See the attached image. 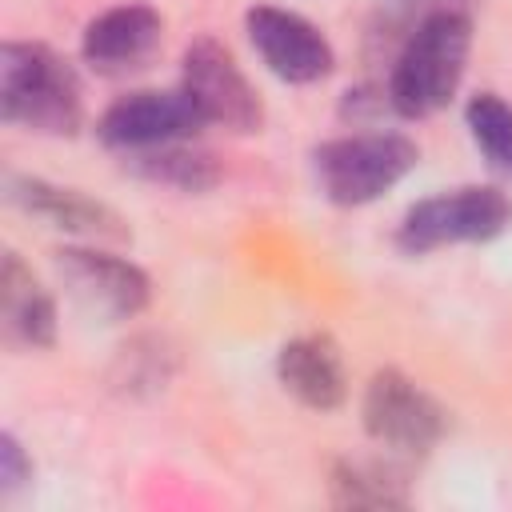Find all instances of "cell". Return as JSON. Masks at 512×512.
<instances>
[{
  "label": "cell",
  "instance_id": "cell-13",
  "mask_svg": "<svg viewBox=\"0 0 512 512\" xmlns=\"http://www.w3.org/2000/svg\"><path fill=\"white\" fill-rule=\"evenodd\" d=\"M0 320L8 344L48 348L56 340V304L16 252H4L0 264Z\"/></svg>",
  "mask_w": 512,
  "mask_h": 512
},
{
  "label": "cell",
  "instance_id": "cell-6",
  "mask_svg": "<svg viewBox=\"0 0 512 512\" xmlns=\"http://www.w3.org/2000/svg\"><path fill=\"white\" fill-rule=\"evenodd\" d=\"M180 88L196 100V108L204 112L208 124H224L232 132H256L264 120L256 88L248 84V76L232 60V52L224 44H216L212 36H200L196 44H188Z\"/></svg>",
  "mask_w": 512,
  "mask_h": 512
},
{
  "label": "cell",
  "instance_id": "cell-15",
  "mask_svg": "<svg viewBox=\"0 0 512 512\" xmlns=\"http://www.w3.org/2000/svg\"><path fill=\"white\" fill-rule=\"evenodd\" d=\"M404 480H396L388 468L380 464H336L332 468V500L340 508H392L404 504Z\"/></svg>",
  "mask_w": 512,
  "mask_h": 512
},
{
  "label": "cell",
  "instance_id": "cell-8",
  "mask_svg": "<svg viewBox=\"0 0 512 512\" xmlns=\"http://www.w3.org/2000/svg\"><path fill=\"white\" fill-rule=\"evenodd\" d=\"M56 272L68 284V292L96 316L104 320H128L148 308L152 284L148 276L112 252L100 248H60L56 252Z\"/></svg>",
  "mask_w": 512,
  "mask_h": 512
},
{
  "label": "cell",
  "instance_id": "cell-1",
  "mask_svg": "<svg viewBox=\"0 0 512 512\" xmlns=\"http://www.w3.org/2000/svg\"><path fill=\"white\" fill-rule=\"evenodd\" d=\"M468 48H472L468 12H440L420 20L392 64L388 104L412 120L440 112L464 80Z\"/></svg>",
  "mask_w": 512,
  "mask_h": 512
},
{
  "label": "cell",
  "instance_id": "cell-11",
  "mask_svg": "<svg viewBox=\"0 0 512 512\" xmlns=\"http://www.w3.org/2000/svg\"><path fill=\"white\" fill-rule=\"evenodd\" d=\"M164 20L156 8L148 4H116L108 12H100L88 28H84V60L96 72H128L140 68L152 48L160 44Z\"/></svg>",
  "mask_w": 512,
  "mask_h": 512
},
{
  "label": "cell",
  "instance_id": "cell-12",
  "mask_svg": "<svg viewBox=\"0 0 512 512\" xmlns=\"http://www.w3.org/2000/svg\"><path fill=\"white\" fill-rule=\"evenodd\" d=\"M276 376L280 384L316 412H332L344 404L348 396V376H344V360L340 348L332 344V336L312 332V336H296L280 348L276 360Z\"/></svg>",
  "mask_w": 512,
  "mask_h": 512
},
{
  "label": "cell",
  "instance_id": "cell-9",
  "mask_svg": "<svg viewBox=\"0 0 512 512\" xmlns=\"http://www.w3.org/2000/svg\"><path fill=\"white\" fill-rule=\"evenodd\" d=\"M244 28L272 76L288 84H312L332 72V44L304 16L284 8H252L244 16Z\"/></svg>",
  "mask_w": 512,
  "mask_h": 512
},
{
  "label": "cell",
  "instance_id": "cell-5",
  "mask_svg": "<svg viewBox=\"0 0 512 512\" xmlns=\"http://www.w3.org/2000/svg\"><path fill=\"white\" fill-rule=\"evenodd\" d=\"M364 428L376 444L396 456H428L444 436V408L404 372L384 368L364 392Z\"/></svg>",
  "mask_w": 512,
  "mask_h": 512
},
{
  "label": "cell",
  "instance_id": "cell-3",
  "mask_svg": "<svg viewBox=\"0 0 512 512\" xmlns=\"http://www.w3.org/2000/svg\"><path fill=\"white\" fill-rule=\"evenodd\" d=\"M420 160V148L400 132H356L316 148V176L332 204L356 208L400 184Z\"/></svg>",
  "mask_w": 512,
  "mask_h": 512
},
{
  "label": "cell",
  "instance_id": "cell-10",
  "mask_svg": "<svg viewBox=\"0 0 512 512\" xmlns=\"http://www.w3.org/2000/svg\"><path fill=\"white\" fill-rule=\"evenodd\" d=\"M8 200L28 216L48 220L60 232L88 240H128V224L108 204L84 196L80 188H60L40 176H8Z\"/></svg>",
  "mask_w": 512,
  "mask_h": 512
},
{
  "label": "cell",
  "instance_id": "cell-14",
  "mask_svg": "<svg viewBox=\"0 0 512 512\" xmlns=\"http://www.w3.org/2000/svg\"><path fill=\"white\" fill-rule=\"evenodd\" d=\"M132 156V168L156 184H168V188H180V192H204L220 180V168L208 152H192L184 144H160V148H148V152H128Z\"/></svg>",
  "mask_w": 512,
  "mask_h": 512
},
{
  "label": "cell",
  "instance_id": "cell-18",
  "mask_svg": "<svg viewBox=\"0 0 512 512\" xmlns=\"http://www.w3.org/2000/svg\"><path fill=\"white\" fill-rule=\"evenodd\" d=\"M396 16H408V20H428V16H440V12H468L476 0H384Z\"/></svg>",
  "mask_w": 512,
  "mask_h": 512
},
{
  "label": "cell",
  "instance_id": "cell-7",
  "mask_svg": "<svg viewBox=\"0 0 512 512\" xmlns=\"http://www.w3.org/2000/svg\"><path fill=\"white\" fill-rule=\"evenodd\" d=\"M204 112L196 100L176 88V92H132L120 96L104 116H100V140L120 152H148L160 144H180L204 128Z\"/></svg>",
  "mask_w": 512,
  "mask_h": 512
},
{
  "label": "cell",
  "instance_id": "cell-16",
  "mask_svg": "<svg viewBox=\"0 0 512 512\" xmlns=\"http://www.w3.org/2000/svg\"><path fill=\"white\" fill-rule=\"evenodd\" d=\"M468 132L476 140V148L488 156V164L496 172H508L512 176V108L492 96V92H480L468 100Z\"/></svg>",
  "mask_w": 512,
  "mask_h": 512
},
{
  "label": "cell",
  "instance_id": "cell-4",
  "mask_svg": "<svg viewBox=\"0 0 512 512\" xmlns=\"http://www.w3.org/2000/svg\"><path fill=\"white\" fill-rule=\"evenodd\" d=\"M512 224V200L492 184H468L412 204L400 220L396 244L408 256H424L448 244L492 240Z\"/></svg>",
  "mask_w": 512,
  "mask_h": 512
},
{
  "label": "cell",
  "instance_id": "cell-2",
  "mask_svg": "<svg viewBox=\"0 0 512 512\" xmlns=\"http://www.w3.org/2000/svg\"><path fill=\"white\" fill-rule=\"evenodd\" d=\"M0 116L28 132L72 136L80 128V84L72 68L44 44L0 48Z\"/></svg>",
  "mask_w": 512,
  "mask_h": 512
},
{
  "label": "cell",
  "instance_id": "cell-17",
  "mask_svg": "<svg viewBox=\"0 0 512 512\" xmlns=\"http://www.w3.org/2000/svg\"><path fill=\"white\" fill-rule=\"evenodd\" d=\"M28 480H32V460L24 456L20 440L12 432H4L0 436V488H4V496H12L16 488H24Z\"/></svg>",
  "mask_w": 512,
  "mask_h": 512
}]
</instances>
